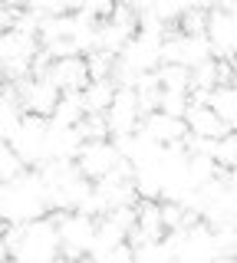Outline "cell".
<instances>
[{
  "label": "cell",
  "instance_id": "cell-1",
  "mask_svg": "<svg viewBox=\"0 0 237 263\" xmlns=\"http://www.w3.org/2000/svg\"><path fill=\"white\" fill-rule=\"evenodd\" d=\"M0 243L10 263H56L60 260V234L53 214L30 224H7L0 230Z\"/></svg>",
  "mask_w": 237,
  "mask_h": 263
},
{
  "label": "cell",
  "instance_id": "cell-2",
  "mask_svg": "<svg viewBox=\"0 0 237 263\" xmlns=\"http://www.w3.org/2000/svg\"><path fill=\"white\" fill-rule=\"evenodd\" d=\"M50 214L43 194V181L37 171H23V175L0 181V220L4 224H30Z\"/></svg>",
  "mask_w": 237,
  "mask_h": 263
},
{
  "label": "cell",
  "instance_id": "cell-3",
  "mask_svg": "<svg viewBox=\"0 0 237 263\" xmlns=\"http://www.w3.org/2000/svg\"><path fill=\"white\" fill-rule=\"evenodd\" d=\"M40 181H43V194H46V208L50 214H72L83 208V201L89 197L93 184L79 175L76 161H46L43 168H37Z\"/></svg>",
  "mask_w": 237,
  "mask_h": 263
},
{
  "label": "cell",
  "instance_id": "cell-4",
  "mask_svg": "<svg viewBox=\"0 0 237 263\" xmlns=\"http://www.w3.org/2000/svg\"><path fill=\"white\" fill-rule=\"evenodd\" d=\"M46 132H50V122L37 119V115H23L17 132L10 135V152L17 155V161L27 171H37L50 161V152H46Z\"/></svg>",
  "mask_w": 237,
  "mask_h": 263
},
{
  "label": "cell",
  "instance_id": "cell-5",
  "mask_svg": "<svg viewBox=\"0 0 237 263\" xmlns=\"http://www.w3.org/2000/svg\"><path fill=\"white\" fill-rule=\"evenodd\" d=\"M56 220V234H60V257L76 263L89 257L93 250V237H96V220L86 214H53Z\"/></svg>",
  "mask_w": 237,
  "mask_h": 263
},
{
  "label": "cell",
  "instance_id": "cell-6",
  "mask_svg": "<svg viewBox=\"0 0 237 263\" xmlns=\"http://www.w3.org/2000/svg\"><path fill=\"white\" fill-rule=\"evenodd\" d=\"M17 89V102H20V112L23 115H37V119H46L50 122V115L56 109V102H60V92H56V86L46 76H30L23 79Z\"/></svg>",
  "mask_w": 237,
  "mask_h": 263
},
{
  "label": "cell",
  "instance_id": "cell-7",
  "mask_svg": "<svg viewBox=\"0 0 237 263\" xmlns=\"http://www.w3.org/2000/svg\"><path fill=\"white\" fill-rule=\"evenodd\" d=\"M119 158L122 155H119V148L112 142H86L79 148V155H76V168L89 184H99V181H105L112 171H116Z\"/></svg>",
  "mask_w": 237,
  "mask_h": 263
},
{
  "label": "cell",
  "instance_id": "cell-8",
  "mask_svg": "<svg viewBox=\"0 0 237 263\" xmlns=\"http://www.w3.org/2000/svg\"><path fill=\"white\" fill-rule=\"evenodd\" d=\"M211 43L208 36H181V33H168L165 43H161V63L168 66H185V69H194L204 60H211Z\"/></svg>",
  "mask_w": 237,
  "mask_h": 263
},
{
  "label": "cell",
  "instance_id": "cell-9",
  "mask_svg": "<svg viewBox=\"0 0 237 263\" xmlns=\"http://www.w3.org/2000/svg\"><path fill=\"white\" fill-rule=\"evenodd\" d=\"M204 36H208V43H211L214 60H234L237 56V16L227 10V7H211Z\"/></svg>",
  "mask_w": 237,
  "mask_h": 263
},
{
  "label": "cell",
  "instance_id": "cell-10",
  "mask_svg": "<svg viewBox=\"0 0 237 263\" xmlns=\"http://www.w3.org/2000/svg\"><path fill=\"white\" fill-rule=\"evenodd\" d=\"M105 125H109V142L116 138H129L142 128V112H138L135 92L132 89H116V99L105 109Z\"/></svg>",
  "mask_w": 237,
  "mask_h": 263
},
{
  "label": "cell",
  "instance_id": "cell-11",
  "mask_svg": "<svg viewBox=\"0 0 237 263\" xmlns=\"http://www.w3.org/2000/svg\"><path fill=\"white\" fill-rule=\"evenodd\" d=\"M46 79L56 86V92H83L89 86V69L83 56H66V60H53L50 69H46Z\"/></svg>",
  "mask_w": 237,
  "mask_h": 263
},
{
  "label": "cell",
  "instance_id": "cell-12",
  "mask_svg": "<svg viewBox=\"0 0 237 263\" xmlns=\"http://www.w3.org/2000/svg\"><path fill=\"white\" fill-rule=\"evenodd\" d=\"M138 132H145L155 145L168 148V145L185 142L188 125H185V119H171V115H165V112H152V115L142 119V128H138Z\"/></svg>",
  "mask_w": 237,
  "mask_h": 263
},
{
  "label": "cell",
  "instance_id": "cell-13",
  "mask_svg": "<svg viewBox=\"0 0 237 263\" xmlns=\"http://www.w3.org/2000/svg\"><path fill=\"white\" fill-rule=\"evenodd\" d=\"M83 135L76 128H60L50 125L46 132V152H50V161H76L79 148H83Z\"/></svg>",
  "mask_w": 237,
  "mask_h": 263
},
{
  "label": "cell",
  "instance_id": "cell-14",
  "mask_svg": "<svg viewBox=\"0 0 237 263\" xmlns=\"http://www.w3.org/2000/svg\"><path fill=\"white\" fill-rule=\"evenodd\" d=\"M185 125H188V135H194V138H211V142H217V138L227 135L224 122H221L208 105H191V109L185 112Z\"/></svg>",
  "mask_w": 237,
  "mask_h": 263
},
{
  "label": "cell",
  "instance_id": "cell-15",
  "mask_svg": "<svg viewBox=\"0 0 237 263\" xmlns=\"http://www.w3.org/2000/svg\"><path fill=\"white\" fill-rule=\"evenodd\" d=\"M83 109L86 115H105V109L116 99V82L112 79H89V86L83 89Z\"/></svg>",
  "mask_w": 237,
  "mask_h": 263
},
{
  "label": "cell",
  "instance_id": "cell-16",
  "mask_svg": "<svg viewBox=\"0 0 237 263\" xmlns=\"http://www.w3.org/2000/svg\"><path fill=\"white\" fill-rule=\"evenodd\" d=\"M20 119H23V112H20V102H17V89L4 82L0 86V142H10V135L17 132Z\"/></svg>",
  "mask_w": 237,
  "mask_h": 263
},
{
  "label": "cell",
  "instance_id": "cell-17",
  "mask_svg": "<svg viewBox=\"0 0 237 263\" xmlns=\"http://www.w3.org/2000/svg\"><path fill=\"white\" fill-rule=\"evenodd\" d=\"M208 109L224 122L227 132H237V89L234 86H217L208 99Z\"/></svg>",
  "mask_w": 237,
  "mask_h": 263
},
{
  "label": "cell",
  "instance_id": "cell-18",
  "mask_svg": "<svg viewBox=\"0 0 237 263\" xmlns=\"http://www.w3.org/2000/svg\"><path fill=\"white\" fill-rule=\"evenodd\" d=\"M83 119H86L83 96H79V92H66V96H60V102H56V109H53V115H50V125L76 128Z\"/></svg>",
  "mask_w": 237,
  "mask_h": 263
},
{
  "label": "cell",
  "instance_id": "cell-19",
  "mask_svg": "<svg viewBox=\"0 0 237 263\" xmlns=\"http://www.w3.org/2000/svg\"><path fill=\"white\" fill-rule=\"evenodd\" d=\"M155 76H158V89H161V92L188 96V89H191V69H185V66L161 63L158 69H155Z\"/></svg>",
  "mask_w": 237,
  "mask_h": 263
},
{
  "label": "cell",
  "instance_id": "cell-20",
  "mask_svg": "<svg viewBox=\"0 0 237 263\" xmlns=\"http://www.w3.org/2000/svg\"><path fill=\"white\" fill-rule=\"evenodd\" d=\"M188 175H191V184H194V191H198V187L211 184V181H217L221 168H217V161H214V158L194 155V158H188Z\"/></svg>",
  "mask_w": 237,
  "mask_h": 263
},
{
  "label": "cell",
  "instance_id": "cell-21",
  "mask_svg": "<svg viewBox=\"0 0 237 263\" xmlns=\"http://www.w3.org/2000/svg\"><path fill=\"white\" fill-rule=\"evenodd\" d=\"M208 10L211 7H188L181 13V20L175 23L178 33L181 36H204V30H208Z\"/></svg>",
  "mask_w": 237,
  "mask_h": 263
},
{
  "label": "cell",
  "instance_id": "cell-22",
  "mask_svg": "<svg viewBox=\"0 0 237 263\" xmlns=\"http://www.w3.org/2000/svg\"><path fill=\"white\" fill-rule=\"evenodd\" d=\"M214 161H217V168H224V171H237V132H227L224 138H217Z\"/></svg>",
  "mask_w": 237,
  "mask_h": 263
},
{
  "label": "cell",
  "instance_id": "cell-23",
  "mask_svg": "<svg viewBox=\"0 0 237 263\" xmlns=\"http://www.w3.org/2000/svg\"><path fill=\"white\" fill-rule=\"evenodd\" d=\"M83 60H86L89 79H112V66H116V56L102 53V49H93V53H86Z\"/></svg>",
  "mask_w": 237,
  "mask_h": 263
},
{
  "label": "cell",
  "instance_id": "cell-24",
  "mask_svg": "<svg viewBox=\"0 0 237 263\" xmlns=\"http://www.w3.org/2000/svg\"><path fill=\"white\" fill-rule=\"evenodd\" d=\"M76 132L83 135V142H109V125H105V115H86L76 125Z\"/></svg>",
  "mask_w": 237,
  "mask_h": 263
},
{
  "label": "cell",
  "instance_id": "cell-25",
  "mask_svg": "<svg viewBox=\"0 0 237 263\" xmlns=\"http://www.w3.org/2000/svg\"><path fill=\"white\" fill-rule=\"evenodd\" d=\"M23 164L17 161V155L10 152V145L7 142H0V181H10V178H17V175H23Z\"/></svg>",
  "mask_w": 237,
  "mask_h": 263
},
{
  "label": "cell",
  "instance_id": "cell-26",
  "mask_svg": "<svg viewBox=\"0 0 237 263\" xmlns=\"http://www.w3.org/2000/svg\"><path fill=\"white\" fill-rule=\"evenodd\" d=\"M158 112L171 115V119H185V112H188V96L161 92V105H158Z\"/></svg>",
  "mask_w": 237,
  "mask_h": 263
},
{
  "label": "cell",
  "instance_id": "cell-27",
  "mask_svg": "<svg viewBox=\"0 0 237 263\" xmlns=\"http://www.w3.org/2000/svg\"><path fill=\"white\" fill-rule=\"evenodd\" d=\"M96 263H135V250L129 243H119L116 250H109L102 260H96Z\"/></svg>",
  "mask_w": 237,
  "mask_h": 263
},
{
  "label": "cell",
  "instance_id": "cell-28",
  "mask_svg": "<svg viewBox=\"0 0 237 263\" xmlns=\"http://www.w3.org/2000/svg\"><path fill=\"white\" fill-rule=\"evenodd\" d=\"M13 10H17V7L0 4V30H10V23H13Z\"/></svg>",
  "mask_w": 237,
  "mask_h": 263
},
{
  "label": "cell",
  "instance_id": "cell-29",
  "mask_svg": "<svg viewBox=\"0 0 237 263\" xmlns=\"http://www.w3.org/2000/svg\"><path fill=\"white\" fill-rule=\"evenodd\" d=\"M211 263H231V257H214Z\"/></svg>",
  "mask_w": 237,
  "mask_h": 263
},
{
  "label": "cell",
  "instance_id": "cell-30",
  "mask_svg": "<svg viewBox=\"0 0 237 263\" xmlns=\"http://www.w3.org/2000/svg\"><path fill=\"white\" fill-rule=\"evenodd\" d=\"M76 263H96V260H89V257H83V260H76Z\"/></svg>",
  "mask_w": 237,
  "mask_h": 263
},
{
  "label": "cell",
  "instance_id": "cell-31",
  "mask_svg": "<svg viewBox=\"0 0 237 263\" xmlns=\"http://www.w3.org/2000/svg\"><path fill=\"white\" fill-rule=\"evenodd\" d=\"M231 86H234V89H237V72H234V82H231Z\"/></svg>",
  "mask_w": 237,
  "mask_h": 263
},
{
  "label": "cell",
  "instance_id": "cell-32",
  "mask_svg": "<svg viewBox=\"0 0 237 263\" xmlns=\"http://www.w3.org/2000/svg\"><path fill=\"white\" fill-rule=\"evenodd\" d=\"M0 257H7V253H4V243H0Z\"/></svg>",
  "mask_w": 237,
  "mask_h": 263
},
{
  "label": "cell",
  "instance_id": "cell-33",
  "mask_svg": "<svg viewBox=\"0 0 237 263\" xmlns=\"http://www.w3.org/2000/svg\"><path fill=\"white\" fill-rule=\"evenodd\" d=\"M0 263H10V260H7V257H0Z\"/></svg>",
  "mask_w": 237,
  "mask_h": 263
},
{
  "label": "cell",
  "instance_id": "cell-34",
  "mask_svg": "<svg viewBox=\"0 0 237 263\" xmlns=\"http://www.w3.org/2000/svg\"><path fill=\"white\" fill-rule=\"evenodd\" d=\"M231 263H237V253H234V257H231Z\"/></svg>",
  "mask_w": 237,
  "mask_h": 263
}]
</instances>
